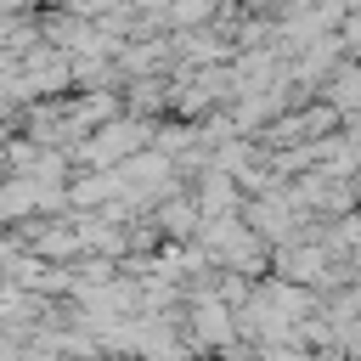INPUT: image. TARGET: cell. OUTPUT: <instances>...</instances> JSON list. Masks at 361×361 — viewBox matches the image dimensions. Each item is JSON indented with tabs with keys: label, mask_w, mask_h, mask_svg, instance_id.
Wrapping results in <instances>:
<instances>
[{
	"label": "cell",
	"mask_w": 361,
	"mask_h": 361,
	"mask_svg": "<svg viewBox=\"0 0 361 361\" xmlns=\"http://www.w3.org/2000/svg\"><path fill=\"white\" fill-rule=\"evenodd\" d=\"M124 192H130V180H124L118 164H96V169H85V175H68V203H73V209H107V203L124 197Z\"/></svg>",
	"instance_id": "obj_1"
},
{
	"label": "cell",
	"mask_w": 361,
	"mask_h": 361,
	"mask_svg": "<svg viewBox=\"0 0 361 361\" xmlns=\"http://www.w3.org/2000/svg\"><path fill=\"white\" fill-rule=\"evenodd\" d=\"M152 220L164 226V237H197V226H203V203H197V192H192V186H180V192L158 197Z\"/></svg>",
	"instance_id": "obj_2"
},
{
	"label": "cell",
	"mask_w": 361,
	"mask_h": 361,
	"mask_svg": "<svg viewBox=\"0 0 361 361\" xmlns=\"http://www.w3.org/2000/svg\"><path fill=\"white\" fill-rule=\"evenodd\" d=\"M322 96L350 118V113H361V56H344L338 68H333V79L322 85Z\"/></svg>",
	"instance_id": "obj_3"
},
{
	"label": "cell",
	"mask_w": 361,
	"mask_h": 361,
	"mask_svg": "<svg viewBox=\"0 0 361 361\" xmlns=\"http://www.w3.org/2000/svg\"><path fill=\"white\" fill-rule=\"evenodd\" d=\"M220 6H226V0H169L164 23H169V28H209V23L220 17Z\"/></svg>",
	"instance_id": "obj_4"
},
{
	"label": "cell",
	"mask_w": 361,
	"mask_h": 361,
	"mask_svg": "<svg viewBox=\"0 0 361 361\" xmlns=\"http://www.w3.org/2000/svg\"><path fill=\"white\" fill-rule=\"evenodd\" d=\"M338 45L344 56H361V6H350V17L338 23Z\"/></svg>",
	"instance_id": "obj_5"
}]
</instances>
